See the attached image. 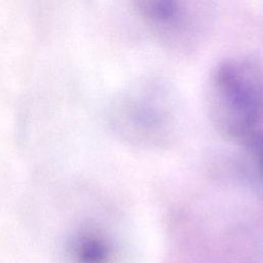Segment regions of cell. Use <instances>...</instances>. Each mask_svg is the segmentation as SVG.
I'll return each mask as SVG.
<instances>
[{
	"mask_svg": "<svg viewBox=\"0 0 263 263\" xmlns=\"http://www.w3.org/2000/svg\"><path fill=\"white\" fill-rule=\"evenodd\" d=\"M114 250L102 235L87 232L77 236L69 247L72 263H112Z\"/></svg>",
	"mask_w": 263,
	"mask_h": 263,
	"instance_id": "cell-2",
	"label": "cell"
},
{
	"mask_svg": "<svg viewBox=\"0 0 263 263\" xmlns=\"http://www.w3.org/2000/svg\"><path fill=\"white\" fill-rule=\"evenodd\" d=\"M214 115L235 138L263 134V67L247 61L219 68L211 88Z\"/></svg>",
	"mask_w": 263,
	"mask_h": 263,
	"instance_id": "cell-1",
	"label": "cell"
}]
</instances>
